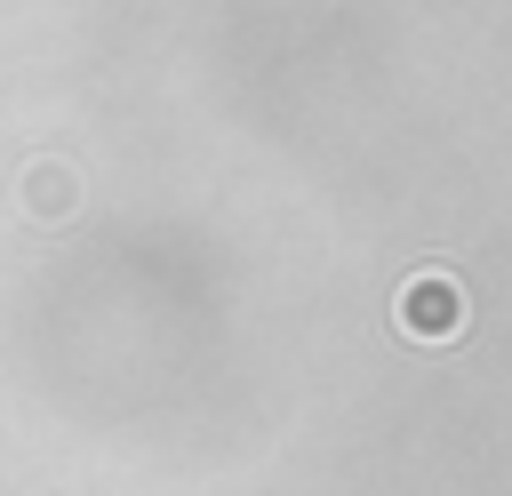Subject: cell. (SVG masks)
I'll list each match as a JSON object with an SVG mask.
<instances>
[{
    "mask_svg": "<svg viewBox=\"0 0 512 496\" xmlns=\"http://www.w3.org/2000/svg\"><path fill=\"white\" fill-rule=\"evenodd\" d=\"M392 320H400V336H416V344H448V336L464 328V288H456L448 272H416V280L400 288Z\"/></svg>",
    "mask_w": 512,
    "mask_h": 496,
    "instance_id": "1",
    "label": "cell"
}]
</instances>
